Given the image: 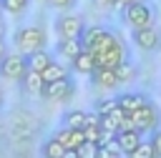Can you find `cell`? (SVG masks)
I'll use <instances>...</instances> for the list:
<instances>
[{"label":"cell","mask_w":161,"mask_h":158,"mask_svg":"<svg viewBox=\"0 0 161 158\" xmlns=\"http://www.w3.org/2000/svg\"><path fill=\"white\" fill-rule=\"evenodd\" d=\"M45 43H48V35H45L43 25H23L13 35V48L23 55H30V53L45 48Z\"/></svg>","instance_id":"cell-1"},{"label":"cell","mask_w":161,"mask_h":158,"mask_svg":"<svg viewBox=\"0 0 161 158\" xmlns=\"http://www.w3.org/2000/svg\"><path fill=\"white\" fill-rule=\"evenodd\" d=\"M121 18L131 30H138V28H148L156 23V10L146 0H133L121 8Z\"/></svg>","instance_id":"cell-2"},{"label":"cell","mask_w":161,"mask_h":158,"mask_svg":"<svg viewBox=\"0 0 161 158\" xmlns=\"http://www.w3.org/2000/svg\"><path fill=\"white\" fill-rule=\"evenodd\" d=\"M131 115V120H133V128L138 130V133H153L156 128H158V123H161V113H158V108H156V103L153 100H148V103H143L141 108H136L133 113H128Z\"/></svg>","instance_id":"cell-3"},{"label":"cell","mask_w":161,"mask_h":158,"mask_svg":"<svg viewBox=\"0 0 161 158\" xmlns=\"http://www.w3.org/2000/svg\"><path fill=\"white\" fill-rule=\"evenodd\" d=\"M116 38H118V35H116L111 28H103V25H91V28H86L83 35H80L83 48L91 50V53H101V50H103L106 45H111Z\"/></svg>","instance_id":"cell-4"},{"label":"cell","mask_w":161,"mask_h":158,"mask_svg":"<svg viewBox=\"0 0 161 158\" xmlns=\"http://www.w3.org/2000/svg\"><path fill=\"white\" fill-rule=\"evenodd\" d=\"M98 68H118L123 60H128V45L123 43V38L118 35L111 45H106L101 53H93Z\"/></svg>","instance_id":"cell-5"},{"label":"cell","mask_w":161,"mask_h":158,"mask_svg":"<svg viewBox=\"0 0 161 158\" xmlns=\"http://www.w3.org/2000/svg\"><path fill=\"white\" fill-rule=\"evenodd\" d=\"M73 95H75V83H73L70 75H65L60 80H53V83H45V88L40 93V98L43 100H50V103H65Z\"/></svg>","instance_id":"cell-6"},{"label":"cell","mask_w":161,"mask_h":158,"mask_svg":"<svg viewBox=\"0 0 161 158\" xmlns=\"http://www.w3.org/2000/svg\"><path fill=\"white\" fill-rule=\"evenodd\" d=\"M53 28H55V35H58V38H80L83 30H86V20H83L80 15L65 10L63 15L55 18V25H53Z\"/></svg>","instance_id":"cell-7"},{"label":"cell","mask_w":161,"mask_h":158,"mask_svg":"<svg viewBox=\"0 0 161 158\" xmlns=\"http://www.w3.org/2000/svg\"><path fill=\"white\" fill-rule=\"evenodd\" d=\"M131 40L138 50L143 53H158L161 50V30L156 25H148V28H138V30H131Z\"/></svg>","instance_id":"cell-8"},{"label":"cell","mask_w":161,"mask_h":158,"mask_svg":"<svg viewBox=\"0 0 161 158\" xmlns=\"http://www.w3.org/2000/svg\"><path fill=\"white\" fill-rule=\"evenodd\" d=\"M28 73V58L23 53H10L0 60V78L3 80H20Z\"/></svg>","instance_id":"cell-9"},{"label":"cell","mask_w":161,"mask_h":158,"mask_svg":"<svg viewBox=\"0 0 161 158\" xmlns=\"http://www.w3.org/2000/svg\"><path fill=\"white\" fill-rule=\"evenodd\" d=\"M88 78H91V85L96 90H116L121 85V80L116 75V68H96Z\"/></svg>","instance_id":"cell-10"},{"label":"cell","mask_w":161,"mask_h":158,"mask_svg":"<svg viewBox=\"0 0 161 158\" xmlns=\"http://www.w3.org/2000/svg\"><path fill=\"white\" fill-rule=\"evenodd\" d=\"M96 68H98L96 55H93L91 50H86V48H83V50L70 60V70H73V73H78V75H91Z\"/></svg>","instance_id":"cell-11"},{"label":"cell","mask_w":161,"mask_h":158,"mask_svg":"<svg viewBox=\"0 0 161 158\" xmlns=\"http://www.w3.org/2000/svg\"><path fill=\"white\" fill-rule=\"evenodd\" d=\"M80 50H83V40H80V38H58V43H55V55L65 58L68 63H70Z\"/></svg>","instance_id":"cell-12"},{"label":"cell","mask_w":161,"mask_h":158,"mask_svg":"<svg viewBox=\"0 0 161 158\" xmlns=\"http://www.w3.org/2000/svg\"><path fill=\"white\" fill-rule=\"evenodd\" d=\"M53 135H55V138H58L68 150H78V145L86 140L83 128H65V125H63V128H60V130H55Z\"/></svg>","instance_id":"cell-13"},{"label":"cell","mask_w":161,"mask_h":158,"mask_svg":"<svg viewBox=\"0 0 161 158\" xmlns=\"http://www.w3.org/2000/svg\"><path fill=\"white\" fill-rule=\"evenodd\" d=\"M116 138H118V143H121L123 155H133V150H136L138 143L143 140V133H138L136 128H128V130H118Z\"/></svg>","instance_id":"cell-14"},{"label":"cell","mask_w":161,"mask_h":158,"mask_svg":"<svg viewBox=\"0 0 161 158\" xmlns=\"http://www.w3.org/2000/svg\"><path fill=\"white\" fill-rule=\"evenodd\" d=\"M18 83H20V85H23V90H25V93H30V95H40V93H43V88H45L43 75H40L38 70H30V68H28V73H25Z\"/></svg>","instance_id":"cell-15"},{"label":"cell","mask_w":161,"mask_h":158,"mask_svg":"<svg viewBox=\"0 0 161 158\" xmlns=\"http://www.w3.org/2000/svg\"><path fill=\"white\" fill-rule=\"evenodd\" d=\"M116 98H118V105H121L126 113H133L136 108H141L143 103H148V100H151L146 93H138V90H131V93H121V95H116Z\"/></svg>","instance_id":"cell-16"},{"label":"cell","mask_w":161,"mask_h":158,"mask_svg":"<svg viewBox=\"0 0 161 158\" xmlns=\"http://www.w3.org/2000/svg\"><path fill=\"white\" fill-rule=\"evenodd\" d=\"M40 153H43L45 158H68V148H65L55 135H53V138H48V140L43 143Z\"/></svg>","instance_id":"cell-17"},{"label":"cell","mask_w":161,"mask_h":158,"mask_svg":"<svg viewBox=\"0 0 161 158\" xmlns=\"http://www.w3.org/2000/svg\"><path fill=\"white\" fill-rule=\"evenodd\" d=\"M25 58H28V68H30V70H38V73H40V70L53 60V55H50L45 48L35 50V53H30V55H25Z\"/></svg>","instance_id":"cell-18"},{"label":"cell","mask_w":161,"mask_h":158,"mask_svg":"<svg viewBox=\"0 0 161 158\" xmlns=\"http://www.w3.org/2000/svg\"><path fill=\"white\" fill-rule=\"evenodd\" d=\"M40 75H43V80H45V83H53V80L65 78V75H68V68H65V65H60V63H55V60H50V63L40 70Z\"/></svg>","instance_id":"cell-19"},{"label":"cell","mask_w":161,"mask_h":158,"mask_svg":"<svg viewBox=\"0 0 161 158\" xmlns=\"http://www.w3.org/2000/svg\"><path fill=\"white\" fill-rule=\"evenodd\" d=\"M98 155H101V158H116V155H123L118 138L113 135V138H108V140L98 143Z\"/></svg>","instance_id":"cell-20"},{"label":"cell","mask_w":161,"mask_h":158,"mask_svg":"<svg viewBox=\"0 0 161 158\" xmlns=\"http://www.w3.org/2000/svg\"><path fill=\"white\" fill-rule=\"evenodd\" d=\"M28 5H30V0H0V10L13 18H20L28 10Z\"/></svg>","instance_id":"cell-21"},{"label":"cell","mask_w":161,"mask_h":158,"mask_svg":"<svg viewBox=\"0 0 161 158\" xmlns=\"http://www.w3.org/2000/svg\"><path fill=\"white\" fill-rule=\"evenodd\" d=\"M63 125L65 128H83L86 125V110H65L63 113Z\"/></svg>","instance_id":"cell-22"},{"label":"cell","mask_w":161,"mask_h":158,"mask_svg":"<svg viewBox=\"0 0 161 158\" xmlns=\"http://www.w3.org/2000/svg\"><path fill=\"white\" fill-rule=\"evenodd\" d=\"M116 75H118L121 85H123V83H131V80L136 78V65L131 63V58H128V60H123V63L116 68Z\"/></svg>","instance_id":"cell-23"},{"label":"cell","mask_w":161,"mask_h":158,"mask_svg":"<svg viewBox=\"0 0 161 158\" xmlns=\"http://www.w3.org/2000/svg\"><path fill=\"white\" fill-rule=\"evenodd\" d=\"M75 155H78V158H96V155H98V143H96V140H83V143L78 145Z\"/></svg>","instance_id":"cell-24"},{"label":"cell","mask_w":161,"mask_h":158,"mask_svg":"<svg viewBox=\"0 0 161 158\" xmlns=\"http://www.w3.org/2000/svg\"><path fill=\"white\" fill-rule=\"evenodd\" d=\"M118 108V98H98L96 100V110L103 115V113H111Z\"/></svg>","instance_id":"cell-25"},{"label":"cell","mask_w":161,"mask_h":158,"mask_svg":"<svg viewBox=\"0 0 161 158\" xmlns=\"http://www.w3.org/2000/svg\"><path fill=\"white\" fill-rule=\"evenodd\" d=\"M133 158H153V145H151V138L138 143V148L133 150Z\"/></svg>","instance_id":"cell-26"},{"label":"cell","mask_w":161,"mask_h":158,"mask_svg":"<svg viewBox=\"0 0 161 158\" xmlns=\"http://www.w3.org/2000/svg\"><path fill=\"white\" fill-rule=\"evenodd\" d=\"M45 3H48L53 10H60V13H65V10H73L78 0H45Z\"/></svg>","instance_id":"cell-27"},{"label":"cell","mask_w":161,"mask_h":158,"mask_svg":"<svg viewBox=\"0 0 161 158\" xmlns=\"http://www.w3.org/2000/svg\"><path fill=\"white\" fill-rule=\"evenodd\" d=\"M83 135H86V140H96V143H101L103 130H101V125H86V128H83Z\"/></svg>","instance_id":"cell-28"},{"label":"cell","mask_w":161,"mask_h":158,"mask_svg":"<svg viewBox=\"0 0 161 158\" xmlns=\"http://www.w3.org/2000/svg\"><path fill=\"white\" fill-rule=\"evenodd\" d=\"M151 145H153V155H161V128L151 133Z\"/></svg>","instance_id":"cell-29"},{"label":"cell","mask_w":161,"mask_h":158,"mask_svg":"<svg viewBox=\"0 0 161 158\" xmlns=\"http://www.w3.org/2000/svg\"><path fill=\"white\" fill-rule=\"evenodd\" d=\"M96 8H103V10H108V8H118V0H91Z\"/></svg>","instance_id":"cell-30"},{"label":"cell","mask_w":161,"mask_h":158,"mask_svg":"<svg viewBox=\"0 0 161 158\" xmlns=\"http://www.w3.org/2000/svg\"><path fill=\"white\" fill-rule=\"evenodd\" d=\"M5 55H8V43H5V38L0 35V60H3Z\"/></svg>","instance_id":"cell-31"},{"label":"cell","mask_w":161,"mask_h":158,"mask_svg":"<svg viewBox=\"0 0 161 158\" xmlns=\"http://www.w3.org/2000/svg\"><path fill=\"white\" fill-rule=\"evenodd\" d=\"M128 3H133V0H118V5L123 8V5H128Z\"/></svg>","instance_id":"cell-32"},{"label":"cell","mask_w":161,"mask_h":158,"mask_svg":"<svg viewBox=\"0 0 161 158\" xmlns=\"http://www.w3.org/2000/svg\"><path fill=\"white\" fill-rule=\"evenodd\" d=\"M0 35H5V25H3V18H0Z\"/></svg>","instance_id":"cell-33"},{"label":"cell","mask_w":161,"mask_h":158,"mask_svg":"<svg viewBox=\"0 0 161 158\" xmlns=\"http://www.w3.org/2000/svg\"><path fill=\"white\" fill-rule=\"evenodd\" d=\"M0 110H3V93H0Z\"/></svg>","instance_id":"cell-34"}]
</instances>
